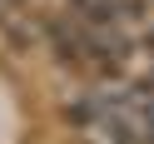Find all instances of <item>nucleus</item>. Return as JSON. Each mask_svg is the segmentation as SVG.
<instances>
[{
	"label": "nucleus",
	"instance_id": "nucleus-1",
	"mask_svg": "<svg viewBox=\"0 0 154 144\" xmlns=\"http://www.w3.org/2000/svg\"><path fill=\"white\" fill-rule=\"evenodd\" d=\"M144 5H149V10H154V0H144Z\"/></svg>",
	"mask_w": 154,
	"mask_h": 144
}]
</instances>
